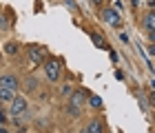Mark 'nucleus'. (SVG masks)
Here are the masks:
<instances>
[{
	"instance_id": "nucleus-3",
	"label": "nucleus",
	"mask_w": 155,
	"mask_h": 133,
	"mask_svg": "<svg viewBox=\"0 0 155 133\" xmlns=\"http://www.w3.org/2000/svg\"><path fill=\"white\" fill-rule=\"evenodd\" d=\"M27 109V100H25V98H13V100H11V115H20V113H22V111Z\"/></svg>"
},
{
	"instance_id": "nucleus-6",
	"label": "nucleus",
	"mask_w": 155,
	"mask_h": 133,
	"mask_svg": "<svg viewBox=\"0 0 155 133\" xmlns=\"http://www.w3.org/2000/svg\"><path fill=\"white\" fill-rule=\"evenodd\" d=\"M82 133H104L102 122H100V120H91V122L87 124V129H84Z\"/></svg>"
},
{
	"instance_id": "nucleus-2",
	"label": "nucleus",
	"mask_w": 155,
	"mask_h": 133,
	"mask_svg": "<svg viewBox=\"0 0 155 133\" xmlns=\"http://www.w3.org/2000/svg\"><path fill=\"white\" fill-rule=\"evenodd\" d=\"M102 18H104V22H109L111 27H120V25H122V16H120L115 9H104Z\"/></svg>"
},
{
	"instance_id": "nucleus-17",
	"label": "nucleus",
	"mask_w": 155,
	"mask_h": 133,
	"mask_svg": "<svg viewBox=\"0 0 155 133\" xmlns=\"http://www.w3.org/2000/svg\"><path fill=\"white\" fill-rule=\"evenodd\" d=\"M0 107H2V102H0Z\"/></svg>"
},
{
	"instance_id": "nucleus-8",
	"label": "nucleus",
	"mask_w": 155,
	"mask_h": 133,
	"mask_svg": "<svg viewBox=\"0 0 155 133\" xmlns=\"http://www.w3.org/2000/svg\"><path fill=\"white\" fill-rule=\"evenodd\" d=\"M29 58H31L33 65H42V53H40L38 47H29Z\"/></svg>"
},
{
	"instance_id": "nucleus-14",
	"label": "nucleus",
	"mask_w": 155,
	"mask_h": 133,
	"mask_svg": "<svg viewBox=\"0 0 155 133\" xmlns=\"http://www.w3.org/2000/svg\"><path fill=\"white\" fill-rule=\"evenodd\" d=\"M5 122V115H2V111H0V124H2Z\"/></svg>"
},
{
	"instance_id": "nucleus-16",
	"label": "nucleus",
	"mask_w": 155,
	"mask_h": 133,
	"mask_svg": "<svg viewBox=\"0 0 155 133\" xmlns=\"http://www.w3.org/2000/svg\"><path fill=\"white\" fill-rule=\"evenodd\" d=\"M0 133H7V131H5V129H0Z\"/></svg>"
},
{
	"instance_id": "nucleus-12",
	"label": "nucleus",
	"mask_w": 155,
	"mask_h": 133,
	"mask_svg": "<svg viewBox=\"0 0 155 133\" xmlns=\"http://www.w3.org/2000/svg\"><path fill=\"white\" fill-rule=\"evenodd\" d=\"M5 51L9 53V55H13V53H18V45H16V42H7V47H5Z\"/></svg>"
},
{
	"instance_id": "nucleus-1",
	"label": "nucleus",
	"mask_w": 155,
	"mask_h": 133,
	"mask_svg": "<svg viewBox=\"0 0 155 133\" xmlns=\"http://www.w3.org/2000/svg\"><path fill=\"white\" fill-rule=\"evenodd\" d=\"M45 71H47V78L51 80V82H55V80L60 78V62L55 60V58H49L45 62Z\"/></svg>"
},
{
	"instance_id": "nucleus-4",
	"label": "nucleus",
	"mask_w": 155,
	"mask_h": 133,
	"mask_svg": "<svg viewBox=\"0 0 155 133\" xmlns=\"http://www.w3.org/2000/svg\"><path fill=\"white\" fill-rule=\"evenodd\" d=\"M0 87L16 91V89H18V78H16V75H11V73H7V75H2V78H0Z\"/></svg>"
},
{
	"instance_id": "nucleus-13",
	"label": "nucleus",
	"mask_w": 155,
	"mask_h": 133,
	"mask_svg": "<svg viewBox=\"0 0 155 133\" xmlns=\"http://www.w3.org/2000/svg\"><path fill=\"white\" fill-rule=\"evenodd\" d=\"M36 85H38V82H36V78H29V80H27V89H29V91H33V89H36Z\"/></svg>"
},
{
	"instance_id": "nucleus-5",
	"label": "nucleus",
	"mask_w": 155,
	"mask_h": 133,
	"mask_svg": "<svg viewBox=\"0 0 155 133\" xmlns=\"http://www.w3.org/2000/svg\"><path fill=\"white\" fill-rule=\"evenodd\" d=\"M144 29L153 36V31H155V13H153V11H149V13L144 16Z\"/></svg>"
},
{
	"instance_id": "nucleus-15",
	"label": "nucleus",
	"mask_w": 155,
	"mask_h": 133,
	"mask_svg": "<svg viewBox=\"0 0 155 133\" xmlns=\"http://www.w3.org/2000/svg\"><path fill=\"white\" fill-rule=\"evenodd\" d=\"M93 2H95V5H100V2H102V0H93Z\"/></svg>"
},
{
	"instance_id": "nucleus-11",
	"label": "nucleus",
	"mask_w": 155,
	"mask_h": 133,
	"mask_svg": "<svg viewBox=\"0 0 155 133\" xmlns=\"http://www.w3.org/2000/svg\"><path fill=\"white\" fill-rule=\"evenodd\" d=\"M89 104H91L93 109H100V107H102V98H100V95H91Z\"/></svg>"
},
{
	"instance_id": "nucleus-9",
	"label": "nucleus",
	"mask_w": 155,
	"mask_h": 133,
	"mask_svg": "<svg viewBox=\"0 0 155 133\" xmlns=\"http://www.w3.org/2000/svg\"><path fill=\"white\" fill-rule=\"evenodd\" d=\"M13 98H16V95H13V91H11V89H2V87H0V100H7V102H11Z\"/></svg>"
},
{
	"instance_id": "nucleus-10",
	"label": "nucleus",
	"mask_w": 155,
	"mask_h": 133,
	"mask_svg": "<svg viewBox=\"0 0 155 133\" xmlns=\"http://www.w3.org/2000/svg\"><path fill=\"white\" fill-rule=\"evenodd\" d=\"M91 40H93V42H95V47H100V49H104V47H107V45H104V38L100 36V33H91Z\"/></svg>"
},
{
	"instance_id": "nucleus-7",
	"label": "nucleus",
	"mask_w": 155,
	"mask_h": 133,
	"mask_svg": "<svg viewBox=\"0 0 155 133\" xmlns=\"http://www.w3.org/2000/svg\"><path fill=\"white\" fill-rule=\"evenodd\" d=\"M84 102H87V93H84V91H73L71 93V104L73 107H80Z\"/></svg>"
}]
</instances>
